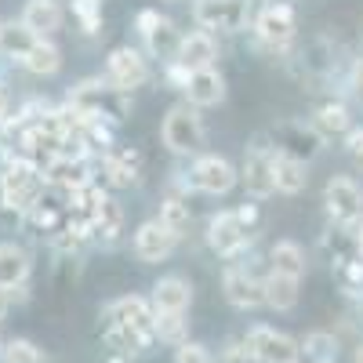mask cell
Wrapping results in <instances>:
<instances>
[{"label":"cell","instance_id":"14","mask_svg":"<svg viewBox=\"0 0 363 363\" xmlns=\"http://www.w3.org/2000/svg\"><path fill=\"white\" fill-rule=\"evenodd\" d=\"M272 145L269 142H255L247 153H244V164H240V182L244 189L255 196V200H265L277 193V178H272Z\"/></svg>","mask_w":363,"mask_h":363},{"label":"cell","instance_id":"33","mask_svg":"<svg viewBox=\"0 0 363 363\" xmlns=\"http://www.w3.org/2000/svg\"><path fill=\"white\" fill-rule=\"evenodd\" d=\"M157 338L167 345L189 342V320L186 313H157Z\"/></svg>","mask_w":363,"mask_h":363},{"label":"cell","instance_id":"42","mask_svg":"<svg viewBox=\"0 0 363 363\" xmlns=\"http://www.w3.org/2000/svg\"><path fill=\"white\" fill-rule=\"evenodd\" d=\"M4 120H8V99H4V91H0V128H4Z\"/></svg>","mask_w":363,"mask_h":363},{"label":"cell","instance_id":"15","mask_svg":"<svg viewBox=\"0 0 363 363\" xmlns=\"http://www.w3.org/2000/svg\"><path fill=\"white\" fill-rule=\"evenodd\" d=\"M99 167H102V174L113 189H131L142 182V153L135 145H116L113 142L99 157Z\"/></svg>","mask_w":363,"mask_h":363},{"label":"cell","instance_id":"16","mask_svg":"<svg viewBox=\"0 0 363 363\" xmlns=\"http://www.w3.org/2000/svg\"><path fill=\"white\" fill-rule=\"evenodd\" d=\"M222 291H225V301L240 313L265 306V287L255 272H247V265H229L222 272Z\"/></svg>","mask_w":363,"mask_h":363},{"label":"cell","instance_id":"36","mask_svg":"<svg viewBox=\"0 0 363 363\" xmlns=\"http://www.w3.org/2000/svg\"><path fill=\"white\" fill-rule=\"evenodd\" d=\"M335 280L342 284L345 294H359L363 291V258H352L345 265H335Z\"/></svg>","mask_w":363,"mask_h":363},{"label":"cell","instance_id":"25","mask_svg":"<svg viewBox=\"0 0 363 363\" xmlns=\"http://www.w3.org/2000/svg\"><path fill=\"white\" fill-rule=\"evenodd\" d=\"M265 287V306L269 309H277V313H287L298 306V294H301V280L298 277H287V272H272L269 269V277L262 280Z\"/></svg>","mask_w":363,"mask_h":363},{"label":"cell","instance_id":"48","mask_svg":"<svg viewBox=\"0 0 363 363\" xmlns=\"http://www.w3.org/2000/svg\"><path fill=\"white\" fill-rule=\"evenodd\" d=\"M69 4H73V0H69Z\"/></svg>","mask_w":363,"mask_h":363},{"label":"cell","instance_id":"18","mask_svg":"<svg viewBox=\"0 0 363 363\" xmlns=\"http://www.w3.org/2000/svg\"><path fill=\"white\" fill-rule=\"evenodd\" d=\"M182 91H186V102L196 106V109H215V106H222L225 95H229L225 77H222L215 66L189 73V80H186V87H182Z\"/></svg>","mask_w":363,"mask_h":363},{"label":"cell","instance_id":"44","mask_svg":"<svg viewBox=\"0 0 363 363\" xmlns=\"http://www.w3.org/2000/svg\"><path fill=\"white\" fill-rule=\"evenodd\" d=\"M106 363H128V356H120V352H113V356H109Z\"/></svg>","mask_w":363,"mask_h":363},{"label":"cell","instance_id":"10","mask_svg":"<svg viewBox=\"0 0 363 363\" xmlns=\"http://www.w3.org/2000/svg\"><path fill=\"white\" fill-rule=\"evenodd\" d=\"M323 211L330 225H359L363 222V189L356 186V178L335 174L323 186Z\"/></svg>","mask_w":363,"mask_h":363},{"label":"cell","instance_id":"17","mask_svg":"<svg viewBox=\"0 0 363 363\" xmlns=\"http://www.w3.org/2000/svg\"><path fill=\"white\" fill-rule=\"evenodd\" d=\"M87 236L102 247H113L120 236H124V203H116L109 193L102 196V203L91 211L87 218Z\"/></svg>","mask_w":363,"mask_h":363},{"label":"cell","instance_id":"24","mask_svg":"<svg viewBox=\"0 0 363 363\" xmlns=\"http://www.w3.org/2000/svg\"><path fill=\"white\" fill-rule=\"evenodd\" d=\"M320 247L330 262V269L335 265H345L352 258H359V240H356V225H330L320 240Z\"/></svg>","mask_w":363,"mask_h":363},{"label":"cell","instance_id":"2","mask_svg":"<svg viewBox=\"0 0 363 363\" xmlns=\"http://www.w3.org/2000/svg\"><path fill=\"white\" fill-rule=\"evenodd\" d=\"M258 225H262L258 203H244V207L211 215L203 236H207V247L218 258H240L258 240Z\"/></svg>","mask_w":363,"mask_h":363},{"label":"cell","instance_id":"3","mask_svg":"<svg viewBox=\"0 0 363 363\" xmlns=\"http://www.w3.org/2000/svg\"><path fill=\"white\" fill-rule=\"evenodd\" d=\"M48 189V178L33 160H22V157H8L4 171H0V207L4 215L22 222L29 211L37 207L40 193Z\"/></svg>","mask_w":363,"mask_h":363},{"label":"cell","instance_id":"21","mask_svg":"<svg viewBox=\"0 0 363 363\" xmlns=\"http://www.w3.org/2000/svg\"><path fill=\"white\" fill-rule=\"evenodd\" d=\"M18 18L33 29L37 37H55L66 22V8H62V0H26Z\"/></svg>","mask_w":363,"mask_h":363},{"label":"cell","instance_id":"43","mask_svg":"<svg viewBox=\"0 0 363 363\" xmlns=\"http://www.w3.org/2000/svg\"><path fill=\"white\" fill-rule=\"evenodd\" d=\"M352 363H363V342L356 345V352H352Z\"/></svg>","mask_w":363,"mask_h":363},{"label":"cell","instance_id":"41","mask_svg":"<svg viewBox=\"0 0 363 363\" xmlns=\"http://www.w3.org/2000/svg\"><path fill=\"white\" fill-rule=\"evenodd\" d=\"M352 87L363 95V58H356V66H352Z\"/></svg>","mask_w":363,"mask_h":363},{"label":"cell","instance_id":"47","mask_svg":"<svg viewBox=\"0 0 363 363\" xmlns=\"http://www.w3.org/2000/svg\"><path fill=\"white\" fill-rule=\"evenodd\" d=\"M171 4H174V0H171Z\"/></svg>","mask_w":363,"mask_h":363},{"label":"cell","instance_id":"13","mask_svg":"<svg viewBox=\"0 0 363 363\" xmlns=\"http://www.w3.org/2000/svg\"><path fill=\"white\" fill-rule=\"evenodd\" d=\"M244 342L262 363H298V356H301V345L291 335H284L277 327H265V323L247 327Z\"/></svg>","mask_w":363,"mask_h":363},{"label":"cell","instance_id":"30","mask_svg":"<svg viewBox=\"0 0 363 363\" xmlns=\"http://www.w3.org/2000/svg\"><path fill=\"white\" fill-rule=\"evenodd\" d=\"M269 269L272 272H287V277H306V251H301L294 240H277L269 247Z\"/></svg>","mask_w":363,"mask_h":363},{"label":"cell","instance_id":"20","mask_svg":"<svg viewBox=\"0 0 363 363\" xmlns=\"http://www.w3.org/2000/svg\"><path fill=\"white\" fill-rule=\"evenodd\" d=\"M218 58V40L215 33H207V29H193V33L182 37V48H178V58L174 62H182L189 73L196 69H211Z\"/></svg>","mask_w":363,"mask_h":363},{"label":"cell","instance_id":"39","mask_svg":"<svg viewBox=\"0 0 363 363\" xmlns=\"http://www.w3.org/2000/svg\"><path fill=\"white\" fill-rule=\"evenodd\" d=\"M160 18V11H153V8H145V11H138L135 15V29H138V37L145 33V29H153V22Z\"/></svg>","mask_w":363,"mask_h":363},{"label":"cell","instance_id":"29","mask_svg":"<svg viewBox=\"0 0 363 363\" xmlns=\"http://www.w3.org/2000/svg\"><path fill=\"white\" fill-rule=\"evenodd\" d=\"M22 66L33 77H55L58 69H62V48H58L51 37H40L33 44V51L22 58Z\"/></svg>","mask_w":363,"mask_h":363},{"label":"cell","instance_id":"27","mask_svg":"<svg viewBox=\"0 0 363 363\" xmlns=\"http://www.w3.org/2000/svg\"><path fill=\"white\" fill-rule=\"evenodd\" d=\"M306 167H309V164H301V160H294V157H284V153L272 157V178H277V193L298 196L301 189L309 186Z\"/></svg>","mask_w":363,"mask_h":363},{"label":"cell","instance_id":"12","mask_svg":"<svg viewBox=\"0 0 363 363\" xmlns=\"http://www.w3.org/2000/svg\"><path fill=\"white\" fill-rule=\"evenodd\" d=\"M178 233H171L160 218H145L138 229H135V240H131V251L142 265H160L174 255L178 247Z\"/></svg>","mask_w":363,"mask_h":363},{"label":"cell","instance_id":"34","mask_svg":"<svg viewBox=\"0 0 363 363\" xmlns=\"http://www.w3.org/2000/svg\"><path fill=\"white\" fill-rule=\"evenodd\" d=\"M4 363H55V359L29 338H11L4 345Z\"/></svg>","mask_w":363,"mask_h":363},{"label":"cell","instance_id":"38","mask_svg":"<svg viewBox=\"0 0 363 363\" xmlns=\"http://www.w3.org/2000/svg\"><path fill=\"white\" fill-rule=\"evenodd\" d=\"M222 363H262L251 349H247V342L244 338H233V342H225V349H222V356H218Z\"/></svg>","mask_w":363,"mask_h":363},{"label":"cell","instance_id":"40","mask_svg":"<svg viewBox=\"0 0 363 363\" xmlns=\"http://www.w3.org/2000/svg\"><path fill=\"white\" fill-rule=\"evenodd\" d=\"M8 313H11V291H4V287H0V323L8 320Z\"/></svg>","mask_w":363,"mask_h":363},{"label":"cell","instance_id":"9","mask_svg":"<svg viewBox=\"0 0 363 363\" xmlns=\"http://www.w3.org/2000/svg\"><path fill=\"white\" fill-rule=\"evenodd\" d=\"M193 22L207 33H244L251 26V0H196Z\"/></svg>","mask_w":363,"mask_h":363},{"label":"cell","instance_id":"45","mask_svg":"<svg viewBox=\"0 0 363 363\" xmlns=\"http://www.w3.org/2000/svg\"><path fill=\"white\" fill-rule=\"evenodd\" d=\"M356 240H359V258H363V225H356Z\"/></svg>","mask_w":363,"mask_h":363},{"label":"cell","instance_id":"7","mask_svg":"<svg viewBox=\"0 0 363 363\" xmlns=\"http://www.w3.org/2000/svg\"><path fill=\"white\" fill-rule=\"evenodd\" d=\"M269 145H272V153H284V157L309 164V160L320 157L323 135L309 124V120H280V124L269 128Z\"/></svg>","mask_w":363,"mask_h":363},{"label":"cell","instance_id":"31","mask_svg":"<svg viewBox=\"0 0 363 363\" xmlns=\"http://www.w3.org/2000/svg\"><path fill=\"white\" fill-rule=\"evenodd\" d=\"M338 338L327 335V330H309L306 338H301V356L306 363H338Z\"/></svg>","mask_w":363,"mask_h":363},{"label":"cell","instance_id":"35","mask_svg":"<svg viewBox=\"0 0 363 363\" xmlns=\"http://www.w3.org/2000/svg\"><path fill=\"white\" fill-rule=\"evenodd\" d=\"M73 18L80 22V29L87 37H95L102 29V0H73Z\"/></svg>","mask_w":363,"mask_h":363},{"label":"cell","instance_id":"28","mask_svg":"<svg viewBox=\"0 0 363 363\" xmlns=\"http://www.w3.org/2000/svg\"><path fill=\"white\" fill-rule=\"evenodd\" d=\"M309 124L323 135V138H335V135H349L352 131V116L342 102H320L313 109V120Z\"/></svg>","mask_w":363,"mask_h":363},{"label":"cell","instance_id":"5","mask_svg":"<svg viewBox=\"0 0 363 363\" xmlns=\"http://www.w3.org/2000/svg\"><path fill=\"white\" fill-rule=\"evenodd\" d=\"M203 109L189 106V102H174L164 113V124H160V138L171 149L174 157H193L203 149L207 142V128H203Z\"/></svg>","mask_w":363,"mask_h":363},{"label":"cell","instance_id":"37","mask_svg":"<svg viewBox=\"0 0 363 363\" xmlns=\"http://www.w3.org/2000/svg\"><path fill=\"white\" fill-rule=\"evenodd\" d=\"M171 363H215V356H211V349L203 342H182V345H174Z\"/></svg>","mask_w":363,"mask_h":363},{"label":"cell","instance_id":"6","mask_svg":"<svg viewBox=\"0 0 363 363\" xmlns=\"http://www.w3.org/2000/svg\"><path fill=\"white\" fill-rule=\"evenodd\" d=\"M240 182V171L233 167V160L218 157V153H203L193 160V167L186 171V178L178 182L186 193H203V196H229Z\"/></svg>","mask_w":363,"mask_h":363},{"label":"cell","instance_id":"11","mask_svg":"<svg viewBox=\"0 0 363 363\" xmlns=\"http://www.w3.org/2000/svg\"><path fill=\"white\" fill-rule=\"evenodd\" d=\"M149 77H153V69H149V55L124 44V48H113L109 58H106V80L120 91H128V95H135L138 87L149 84Z\"/></svg>","mask_w":363,"mask_h":363},{"label":"cell","instance_id":"22","mask_svg":"<svg viewBox=\"0 0 363 363\" xmlns=\"http://www.w3.org/2000/svg\"><path fill=\"white\" fill-rule=\"evenodd\" d=\"M182 29L171 22V18H157L153 22V29H145L142 33V44H145V55L149 58H160V62H174L178 58V48H182Z\"/></svg>","mask_w":363,"mask_h":363},{"label":"cell","instance_id":"46","mask_svg":"<svg viewBox=\"0 0 363 363\" xmlns=\"http://www.w3.org/2000/svg\"><path fill=\"white\" fill-rule=\"evenodd\" d=\"M0 26H4V18H0Z\"/></svg>","mask_w":363,"mask_h":363},{"label":"cell","instance_id":"23","mask_svg":"<svg viewBox=\"0 0 363 363\" xmlns=\"http://www.w3.org/2000/svg\"><path fill=\"white\" fill-rule=\"evenodd\" d=\"M157 313H186L193 306V284L186 277H160L149 294Z\"/></svg>","mask_w":363,"mask_h":363},{"label":"cell","instance_id":"8","mask_svg":"<svg viewBox=\"0 0 363 363\" xmlns=\"http://www.w3.org/2000/svg\"><path fill=\"white\" fill-rule=\"evenodd\" d=\"M251 29H255V40L269 51H287L294 40H298V15L291 4H265L255 18H251Z\"/></svg>","mask_w":363,"mask_h":363},{"label":"cell","instance_id":"19","mask_svg":"<svg viewBox=\"0 0 363 363\" xmlns=\"http://www.w3.org/2000/svg\"><path fill=\"white\" fill-rule=\"evenodd\" d=\"M29 272H33V258L22 244L15 240H4L0 244V287L4 291H26Z\"/></svg>","mask_w":363,"mask_h":363},{"label":"cell","instance_id":"4","mask_svg":"<svg viewBox=\"0 0 363 363\" xmlns=\"http://www.w3.org/2000/svg\"><path fill=\"white\" fill-rule=\"evenodd\" d=\"M73 109H80L84 116L91 120H106V124H120V120H128L131 116V95L128 91H120L113 87L109 80H80L73 91H69V99H66Z\"/></svg>","mask_w":363,"mask_h":363},{"label":"cell","instance_id":"32","mask_svg":"<svg viewBox=\"0 0 363 363\" xmlns=\"http://www.w3.org/2000/svg\"><path fill=\"white\" fill-rule=\"evenodd\" d=\"M171 233H178V236H186V229H189V222H193V211H189V196H178V193H171V196H164L160 200V215H157Z\"/></svg>","mask_w":363,"mask_h":363},{"label":"cell","instance_id":"1","mask_svg":"<svg viewBox=\"0 0 363 363\" xmlns=\"http://www.w3.org/2000/svg\"><path fill=\"white\" fill-rule=\"evenodd\" d=\"M153 338H157V309L149 298L124 294V298H113L102 309V342L113 352L135 356Z\"/></svg>","mask_w":363,"mask_h":363},{"label":"cell","instance_id":"26","mask_svg":"<svg viewBox=\"0 0 363 363\" xmlns=\"http://www.w3.org/2000/svg\"><path fill=\"white\" fill-rule=\"evenodd\" d=\"M40 37L29 29L22 18H11V22H4L0 26V55L4 58H11V62H22V58L33 51V44H37Z\"/></svg>","mask_w":363,"mask_h":363}]
</instances>
